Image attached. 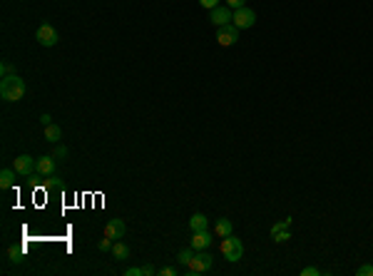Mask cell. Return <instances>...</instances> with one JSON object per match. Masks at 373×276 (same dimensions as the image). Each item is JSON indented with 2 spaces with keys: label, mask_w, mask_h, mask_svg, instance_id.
Instances as JSON below:
<instances>
[{
  "label": "cell",
  "mask_w": 373,
  "mask_h": 276,
  "mask_svg": "<svg viewBox=\"0 0 373 276\" xmlns=\"http://www.w3.org/2000/svg\"><path fill=\"white\" fill-rule=\"evenodd\" d=\"M68 155H70V152H68V147H65V145H60V142L55 145V159H65Z\"/></svg>",
  "instance_id": "20"
},
{
  "label": "cell",
  "mask_w": 373,
  "mask_h": 276,
  "mask_svg": "<svg viewBox=\"0 0 373 276\" xmlns=\"http://www.w3.org/2000/svg\"><path fill=\"white\" fill-rule=\"evenodd\" d=\"M112 244H114V241H112L110 237H105V239H102L97 246H100V251H110V249H112Z\"/></svg>",
  "instance_id": "26"
},
{
  "label": "cell",
  "mask_w": 373,
  "mask_h": 276,
  "mask_svg": "<svg viewBox=\"0 0 373 276\" xmlns=\"http://www.w3.org/2000/svg\"><path fill=\"white\" fill-rule=\"evenodd\" d=\"M236 40H239V28H236L234 23H229V25H224V28H217V42H219L222 47H231Z\"/></svg>",
  "instance_id": "6"
},
{
  "label": "cell",
  "mask_w": 373,
  "mask_h": 276,
  "mask_svg": "<svg viewBox=\"0 0 373 276\" xmlns=\"http://www.w3.org/2000/svg\"><path fill=\"white\" fill-rule=\"evenodd\" d=\"M40 122H42V127H47V124H52V117H50L47 112H42V115H40Z\"/></svg>",
  "instance_id": "30"
},
{
  "label": "cell",
  "mask_w": 373,
  "mask_h": 276,
  "mask_svg": "<svg viewBox=\"0 0 373 276\" xmlns=\"http://www.w3.org/2000/svg\"><path fill=\"white\" fill-rule=\"evenodd\" d=\"M214 241V237H212V232L209 229H204V232H192V241H189V246L194 249V251H202V249H209V244Z\"/></svg>",
  "instance_id": "10"
},
{
  "label": "cell",
  "mask_w": 373,
  "mask_h": 276,
  "mask_svg": "<svg viewBox=\"0 0 373 276\" xmlns=\"http://www.w3.org/2000/svg\"><path fill=\"white\" fill-rule=\"evenodd\" d=\"M194 254H197V251H194L192 246H189V249H182V251L177 254V261H179L182 266H189V261H192V256H194Z\"/></svg>",
  "instance_id": "17"
},
{
  "label": "cell",
  "mask_w": 373,
  "mask_h": 276,
  "mask_svg": "<svg viewBox=\"0 0 373 276\" xmlns=\"http://www.w3.org/2000/svg\"><path fill=\"white\" fill-rule=\"evenodd\" d=\"M358 276H373V264H363V266H358V271H356Z\"/></svg>",
  "instance_id": "22"
},
{
  "label": "cell",
  "mask_w": 373,
  "mask_h": 276,
  "mask_svg": "<svg viewBox=\"0 0 373 276\" xmlns=\"http://www.w3.org/2000/svg\"><path fill=\"white\" fill-rule=\"evenodd\" d=\"M15 169H3V172H0V187H3V189H10L13 184H15Z\"/></svg>",
  "instance_id": "16"
},
{
  "label": "cell",
  "mask_w": 373,
  "mask_h": 276,
  "mask_svg": "<svg viewBox=\"0 0 373 276\" xmlns=\"http://www.w3.org/2000/svg\"><path fill=\"white\" fill-rule=\"evenodd\" d=\"M209 13H212L209 20H212V25H217V28H224V25L234 23V10L226 8V5H217V8L209 10Z\"/></svg>",
  "instance_id": "7"
},
{
  "label": "cell",
  "mask_w": 373,
  "mask_h": 276,
  "mask_svg": "<svg viewBox=\"0 0 373 276\" xmlns=\"http://www.w3.org/2000/svg\"><path fill=\"white\" fill-rule=\"evenodd\" d=\"M189 229H192V232H204V229H209V219L197 212V214H192V219H189Z\"/></svg>",
  "instance_id": "13"
},
{
  "label": "cell",
  "mask_w": 373,
  "mask_h": 276,
  "mask_svg": "<svg viewBox=\"0 0 373 276\" xmlns=\"http://www.w3.org/2000/svg\"><path fill=\"white\" fill-rule=\"evenodd\" d=\"M124 276H142V269L132 266V269H127V271H124Z\"/></svg>",
  "instance_id": "29"
},
{
  "label": "cell",
  "mask_w": 373,
  "mask_h": 276,
  "mask_svg": "<svg viewBox=\"0 0 373 276\" xmlns=\"http://www.w3.org/2000/svg\"><path fill=\"white\" fill-rule=\"evenodd\" d=\"M35 40L42 45V47H55L60 42V35L57 30L50 25V23H40V28L35 30Z\"/></svg>",
  "instance_id": "4"
},
{
  "label": "cell",
  "mask_w": 373,
  "mask_h": 276,
  "mask_svg": "<svg viewBox=\"0 0 373 276\" xmlns=\"http://www.w3.org/2000/svg\"><path fill=\"white\" fill-rule=\"evenodd\" d=\"M8 256H10V261H13V264H23V261H25L23 249H15V246H10V249H8Z\"/></svg>",
  "instance_id": "18"
},
{
  "label": "cell",
  "mask_w": 373,
  "mask_h": 276,
  "mask_svg": "<svg viewBox=\"0 0 373 276\" xmlns=\"http://www.w3.org/2000/svg\"><path fill=\"white\" fill-rule=\"evenodd\" d=\"M254 23H257V13L252 10V8H239V10H234V25L239 28V30H249V28H254Z\"/></svg>",
  "instance_id": "5"
},
{
  "label": "cell",
  "mask_w": 373,
  "mask_h": 276,
  "mask_svg": "<svg viewBox=\"0 0 373 276\" xmlns=\"http://www.w3.org/2000/svg\"><path fill=\"white\" fill-rule=\"evenodd\" d=\"M60 137H62V129H60L57 124H47V127H45V140H47L50 145H57Z\"/></svg>",
  "instance_id": "15"
},
{
  "label": "cell",
  "mask_w": 373,
  "mask_h": 276,
  "mask_svg": "<svg viewBox=\"0 0 373 276\" xmlns=\"http://www.w3.org/2000/svg\"><path fill=\"white\" fill-rule=\"evenodd\" d=\"M0 75H3V78H8V75H15V67H13V65H10V62L5 60L3 65H0Z\"/></svg>",
  "instance_id": "21"
},
{
  "label": "cell",
  "mask_w": 373,
  "mask_h": 276,
  "mask_svg": "<svg viewBox=\"0 0 373 276\" xmlns=\"http://www.w3.org/2000/svg\"><path fill=\"white\" fill-rule=\"evenodd\" d=\"M55 155H45V157H37L35 159V172L45 179H52L55 177Z\"/></svg>",
  "instance_id": "8"
},
{
  "label": "cell",
  "mask_w": 373,
  "mask_h": 276,
  "mask_svg": "<svg viewBox=\"0 0 373 276\" xmlns=\"http://www.w3.org/2000/svg\"><path fill=\"white\" fill-rule=\"evenodd\" d=\"M214 234L217 237H229V234H234V227H231V222L229 219H217V224H214Z\"/></svg>",
  "instance_id": "14"
},
{
  "label": "cell",
  "mask_w": 373,
  "mask_h": 276,
  "mask_svg": "<svg viewBox=\"0 0 373 276\" xmlns=\"http://www.w3.org/2000/svg\"><path fill=\"white\" fill-rule=\"evenodd\" d=\"M212 266H214V256H212L207 249H202V251H197V254L192 256L189 266H186V274H192V276L209 274V271H212Z\"/></svg>",
  "instance_id": "2"
},
{
  "label": "cell",
  "mask_w": 373,
  "mask_h": 276,
  "mask_svg": "<svg viewBox=\"0 0 373 276\" xmlns=\"http://www.w3.org/2000/svg\"><path fill=\"white\" fill-rule=\"evenodd\" d=\"M25 80H20L18 75H8L3 78V82H0V97H3L5 102H18L25 97Z\"/></svg>",
  "instance_id": "1"
},
{
  "label": "cell",
  "mask_w": 373,
  "mask_h": 276,
  "mask_svg": "<svg viewBox=\"0 0 373 276\" xmlns=\"http://www.w3.org/2000/svg\"><path fill=\"white\" fill-rule=\"evenodd\" d=\"M224 3H226V8L239 10V8H244V5H246V0H224Z\"/></svg>",
  "instance_id": "23"
},
{
  "label": "cell",
  "mask_w": 373,
  "mask_h": 276,
  "mask_svg": "<svg viewBox=\"0 0 373 276\" xmlns=\"http://www.w3.org/2000/svg\"><path fill=\"white\" fill-rule=\"evenodd\" d=\"M124 232H127V227H124V222H122V219H110V222L105 224V237H110L112 241L122 239V237H124Z\"/></svg>",
  "instance_id": "11"
},
{
  "label": "cell",
  "mask_w": 373,
  "mask_h": 276,
  "mask_svg": "<svg viewBox=\"0 0 373 276\" xmlns=\"http://www.w3.org/2000/svg\"><path fill=\"white\" fill-rule=\"evenodd\" d=\"M219 251H222V256L226 259V261H231V264H236L241 256H244V244L234 237V234H229V237H224L222 239V246H219Z\"/></svg>",
  "instance_id": "3"
},
{
  "label": "cell",
  "mask_w": 373,
  "mask_h": 276,
  "mask_svg": "<svg viewBox=\"0 0 373 276\" xmlns=\"http://www.w3.org/2000/svg\"><path fill=\"white\" fill-rule=\"evenodd\" d=\"M110 254H112L114 261H127L130 259V246L124 244V241H114L112 249H110Z\"/></svg>",
  "instance_id": "12"
},
{
  "label": "cell",
  "mask_w": 373,
  "mask_h": 276,
  "mask_svg": "<svg viewBox=\"0 0 373 276\" xmlns=\"http://www.w3.org/2000/svg\"><path fill=\"white\" fill-rule=\"evenodd\" d=\"M321 274V269H316V266H306V269H301V276H319Z\"/></svg>",
  "instance_id": "25"
},
{
  "label": "cell",
  "mask_w": 373,
  "mask_h": 276,
  "mask_svg": "<svg viewBox=\"0 0 373 276\" xmlns=\"http://www.w3.org/2000/svg\"><path fill=\"white\" fill-rule=\"evenodd\" d=\"M154 274H159V271H157L152 264H145V266H142V276H154Z\"/></svg>",
  "instance_id": "27"
},
{
  "label": "cell",
  "mask_w": 373,
  "mask_h": 276,
  "mask_svg": "<svg viewBox=\"0 0 373 276\" xmlns=\"http://www.w3.org/2000/svg\"><path fill=\"white\" fill-rule=\"evenodd\" d=\"M271 239H274L276 244H286V241L291 239V232H289V229H281V232H276V234H271Z\"/></svg>",
  "instance_id": "19"
},
{
  "label": "cell",
  "mask_w": 373,
  "mask_h": 276,
  "mask_svg": "<svg viewBox=\"0 0 373 276\" xmlns=\"http://www.w3.org/2000/svg\"><path fill=\"white\" fill-rule=\"evenodd\" d=\"M13 169H15L18 174H23V177H33V172H35V159H33L30 155H20V157H15Z\"/></svg>",
  "instance_id": "9"
},
{
  "label": "cell",
  "mask_w": 373,
  "mask_h": 276,
  "mask_svg": "<svg viewBox=\"0 0 373 276\" xmlns=\"http://www.w3.org/2000/svg\"><path fill=\"white\" fill-rule=\"evenodd\" d=\"M159 276H177V269L174 266H164V269H159Z\"/></svg>",
  "instance_id": "28"
},
{
  "label": "cell",
  "mask_w": 373,
  "mask_h": 276,
  "mask_svg": "<svg viewBox=\"0 0 373 276\" xmlns=\"http://www.w3.org/2000/svg\"><path fill=\"white\" fill-rule=\"evenodd\" d=\"M219 3H222V0H199V5H202L204 10H214Z\"/></svg>",
  "instance_id": "24"
}]
</instances>
